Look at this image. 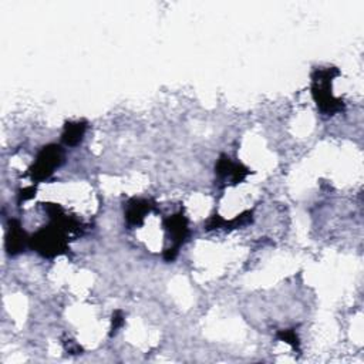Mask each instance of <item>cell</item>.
I'll return each mask as SVG.
<instances>
[{"instance_id": "obj_1", "label": "cell", "mask_w": 364, "mask_h": 364, "mask_svg": "<svg viewBox=\"0 0 364 364\" xmlns=\"http://www.w3.org/2000/svg\"><path fill=\"white\" fill-rule=\"evenodd\" d=\"M340 72L334 67L316 70L312 76V94L317 104V109L326 116H333L345 110V103L336 98L332 93V81Z\"/></svg>"}, {"instance_id": "obj_2", "label": "cell", "mask_w": 364, "mask_h": 364, "mask_svg": "<svg viewBox=\"0 0 364 364\" xmlns=\"http://www.w3.org/2000/svg\"><path fill=\"white\" fill-rule=\"evenodd\" d=\"M67 228L53 222L50 226L41 228L30 238L29 245L45 258H54L57 255H61L67 250V241L64 237V231Z\"/></svg>"}, {"instance_id": "obj_3", "label": "cell", "mask_w": 364, "mask_h": 364, "mask_svg": "<svg viewBox=\"0 0 364 364\" xmlns=\"http://www.w3.org/2000/svg\"><path fill=\"white\" fill-rule=\"evenodd\" d=\"M64 162V151L57 144H49L40 149L34 164L30 167L29 174L33 181L41 182L49 180L54 169Z\"/></svg>"}, {"instance_id": "obj_4", "label": "cell", "mask_w": 364, "mask_h": 364, "mask_svg": "<svg viewBox=\"0 0 364 364\" xmlns=\"http://www.w3.org/2000/svg\"><path fill=\"white\" fill-rule=\"evenodd\" d=\"M164 228L168 232L169 238L173 239V246L165 249L164 252V259L167 262H173L178 256V250L181 245L185 244V241L189 237V228H188V220L182 212L175 213L164 220Z\"/></svg>"}, {"instance_id": "obj_5", "label": "cell", "mask_w": 364, "mask_h": 364, "mask_svg": "<svg viewBox=\"0 0 364 364\" xmlns=\"http://www.w3.org/2000/svg\"><path fill=\"white\" fill-rule=\"evenodd\" d=\"M215 173L222 180L229 178L232 184H239L250 174V169L242 164L233 162L228 156H221L215 165Z\"/></svg>"}, {"instance_id": "obj_6", "label": "cell", "mask_w": 364, "mask_h": 364, "mask_svg": "<svg viewBox=\"0 0 364 364\" xmlns=\"http://www.w3.org/2000/svg\"><path fill=\"white\" fill-rule=\"evenodd\" d=\"M154 205H151V201L148 200H140L133 198L127 202L125 206V221L130 226H141L144 224L145 217L148 215Z\"/></svg>"}, {"instance_id": "obj_7", "label": "cell", "mask_w": 364, "mask_h": 364, "mask_svg": "<svg viewBox=\"0 0 364 364\" xmlns=\"http://www.w3.org/2000/svg\"><path fill=\"white\" fill-rule=\"evenodd\" d=\"M30 239L26 237V232L21 228L17 220H12L9 222V232L6 237V249L10 255H17L23 252Z\"/></svg>"}, {"instance_id": "obj_8", "label": "cell", "mask_w": 364, "mask_h": 364, "mask_svg": "<svg viewBox=\"0 0 364 364\" xmlns=\"http://www.w3.org/2000/svg\"><path fill=\"white\" fill-rule=\"evenodd\" d=\"M87 130V122L85 121H76V122H66L63 130L61 141L67 147H76L78 145Z\"/></svg>"}, {"instance_id": "obj_9", "label": "cell", "mask_w": 364, "mask_h": 364, "mask_svg": "<svg viewBox=\"0 0 364 364\" xmlns=\"http://www.w3.org/2000/svg\"><path fill=\"white\" fill-rule=\"evenodd\" d=\"M277 340L281 341H285V343L290 345L295 350H299L301 349V341H299V336L297 333L293 330V329H289V330H281L279 333L276 334Z\"/></svg>"}, {"instance_id": "obj_10", "label": "cell", "mask_w": 364, "mask_h": 364, "mask_svg": "<svg viewBox=\"0 0 364 364\" xmlns=\"http://www.w3.org/2000/svg\"><path fill=\"white\" fill-rule=\"evenodd\" d=\"M125 323V319H124V314L121 310H116L113 313V320H111V332H110V336H114Z\"/></svg>"}, {"instance_id": "obj_11", "label": "cell", "mask_w": 364, "mask_h": 364, "mask_svg": "<svg viewBox=\"0 0 364 364\" xmlns=\"http://www.w3.org/2000/svg\"><path fill=\"white\" fill-rule=\"evenodd\" d=\"M34 192H36V189L32 188V186L23 189V191L20 192V200H19V202H21V201H28V200L33 198V197H34Z\"/></svg>"}]
</instances>
